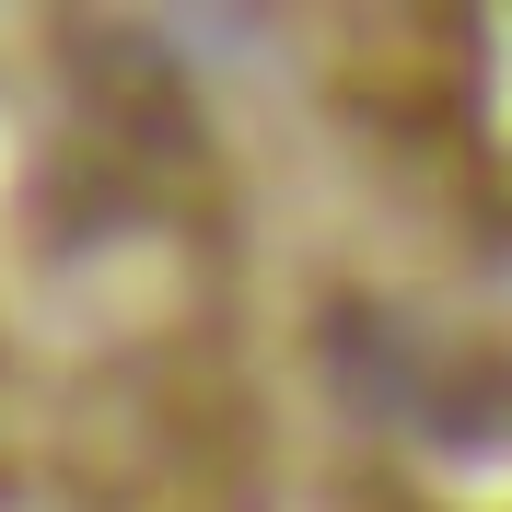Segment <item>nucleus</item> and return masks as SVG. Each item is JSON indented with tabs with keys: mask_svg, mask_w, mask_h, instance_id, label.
Segmentation results:
<instances>
[{
	"mask_svg": "<svg viewBox=\"0 0 512 512\" xmlns=\"http://www.w3.org/2000/svg\"><path fill=\"white\" fill-rule=\"evenodd\" d=\"M512 268V256H501ZM338 512H512V280L361 291L326 373Z\"/></svg>",
	"mask_w": 512,
	"mask_h": 512,
	"instance_id": "f03ea898",
	"label": "nucleus"
},
{
	"mask_svg": "<svg viewBox=\"0 0 512 512\" xmlns=\"http://www.w3.org/2000/svg\"><path fill=\"white\" fill-rule=\"evenodd\" d=\"M326 94L419 222L512 256V12L326 24Z\"/></svg>",
	"mask_w": 512,
	"mask_h": 512,
	"instance_id": "7ed1b4c3",
	"label": "nucleus"
},
{
	"mask_svg": "<svg viewBox=\"0 0 512 512\" xmlns=\"http://www.w3.org/2000/svg\"><path fill=\"white\" fill-rule=\"evenodd\" d=\"M280 478L233 152L152 47L0 12V512H280Z\"/></svg>",
	"mask_w": 512,
	"mask_h": 512,
	"instance_id": "f257e3e1",
	"label": "nucleus"
}]
</instances>
